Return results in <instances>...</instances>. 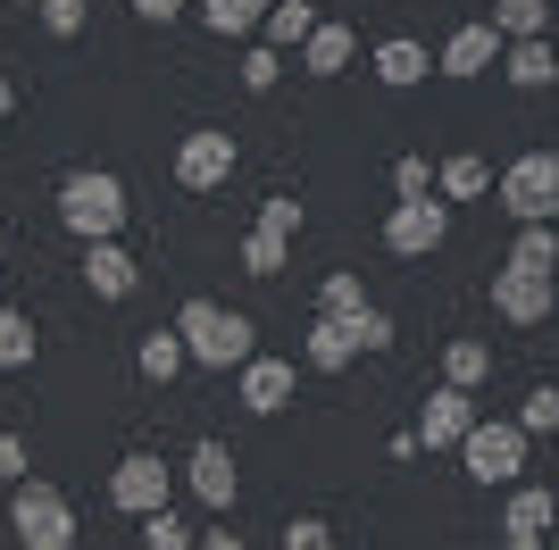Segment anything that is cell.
<instances>
[{
    "mask_svg": "<svg viewBox=\"0 0 559 550\" xmlns=\"http://www.w3.org/2000/svg\"><path fill=\"white\" fill-rule=\"evenodd\" d=\"M318 309H326V318H359V309H376V300H368V284H359L350 267H334L326 284H318Z\"/></svg>",
    "mask_w": 559,
    "mask_h": 550,
    "instance_id": "cell-29",
    "label": "cell"
},
{
    "mask_svg": "<svg viewBox=\"0 0 559 550\" xmlns=\"http://www.w3.org/2000/svg\"><path fill=\"white\" fill-rule=\"evenodd\" d=\"M234 159H242V142H234L226 125H192V134L176 142V183H185V192H226Z\"/></svg>",
    "mask_w": 559,
    "mask_h": 550,
    "instance_id": "cell-7",
    "label": "cell"
},
{
    "mask_svg": "<svg viewBox=\"0 0 559 550\" xmlns=\"http://www.w3.org/2000/svg\"><path fill=\"white\" fill-rule=\"evenodd\" d=\"M259 226H276V234H301V201H293V192H267V201H259Z\"/></svg>",
    "mask_w": 559,
    "mask_h": 550,
    "instance_id": "cell-37",
    "label": "cell"
},
{
    "mask_svg": "<svg viewBox=\"0 0 559 550\" xmlns=\"http://www.w3.org/2000/svg\"><path fill=\"white\" fill-rule=\"evenodd\" d=\"M510 267H526V275H559V226H518Z\"/></svg>",
    "mask_w": 559,
    "mask_h": 550,
    "instance_id": "cell-27",
    "label": "cell"
},
{
    "mask_svg": "<svg viewBox=\"0 0 559 550\" xmlns=\"http://www.w3.org/2000/svg\"><path fill=\"white\" fill-rule=\"evenodd\" d=\"M185 483H192V501H201V509H217V517H226V509L242 501V458H234L226 442H192Z\"/></svg>",
    "mask_w": 559,
    "mask_h": 550,
    "instance_id": "cell-11",
    "label": "cell"
},
{
    "mask_svg": "<svg viewBox=\"0 0 559 550\" xmlns=\"http://www.w3.org/2000/svg\"><path fill=\"white\" fill-rule=\"evenodd\" d=\"M551 517H559V492H543V483L518 476L510 483V509H501V534H551Z\"/></svg>",
    "mask_w": 559,
    "mask_h": 550,
    "instance_id": "cell-18",
    "label": "cell"
},
{
    "mask_svg": "<svg viewBox=\"0 0 559 550\" xmlns=\"http://www.w3.org/2000/svg\"><path fill=\"white\" fill-rule=\"evenodd\" d=\"M301 359L318 367V375H343V367L359 359V334H350V318H326V309H318V325H309V343H301Z\"/></svg>",
    "mask_w": 559,
    "mask_h": 550,
    "instance_id": "cell-15",
    "label": "cell"
},
{
    "mask_svg": "<svg viewBox=\"0 0 559 550\" xmlns=\"http://www.w3.org/2000/svg\"><path fill=\"white\" fill-rule=\"evenodd\" d=\"M443 242H451V201H443V192L384 208V251H393V259H435Z\"/></svg>",
    "mask_w": 559,
    "mask_h": 550,
    "instance_id": "cell-6",
    "label": "cell"
},
{
    "mask_svg": "<svg viewBox=\"0 0 559 550\" xmlns=\"http://www.w3.org/2000/svg\"><path fill=\"white\" fill-rule=\"evenodd\" d=\"M201 25H210L217 43H251L259 25H267V0H201Z\"/></svg>",
    "mask_w": 559,
    "mask_h": 550,
    "instance_id": "cell-21",
    "label": "cell"
},
{
    "mask_svg": "<svg viewBox=\"0 0 559 550\" xmlns=\"http://www.w3.org/2000/svg\"><path fill=\"white\" fill-rule=\"evenodd\" d=\"M9 117H17V84H9V75H0V125H9Z\"/></svg>",
    "mask_w": 559,
    "mask_h": 550,
    "instance_id": "cell-42",
    "label": "cell"
},
{
    "mask_svg": "<svg viewBox=\"0 0 559 550\" xmlns=\"http://www.w3.org/2000/svg\"><path fill=\"white\" fill-rule=\"evenodd\" d=\"M350 50H359V43H350V25L318 17V34L301 43V75H343V68H350Z\"/></svg>",
    "mask_w": 559,
    "mask_h": 550,
    "instance_id": "cell-22",
    "label": "cell"
},
{
    "mask_svg": "<svg viewBox=\"0 0 559 550\" xmlns=\"http://www.w3.org/2000/svg\"><path fill=\"white\" fill-rule=\"evenodd\" d=\"M518 426H526V434H559V384L526 392V400H518Z\"/></svg>",
    "mask_w": 559,
    "mask_h": 550,
    "instance_id": "cell-32",
    "label": "cell"
},
{
    "mask_svg": "<svg viewBox=\"0 0 559 550\" xmlns=\"http://www.w3.org/2000/svg\"><path fill=\"white\" fill-rule=\"evenodd\" d=\"M192 542H201V534H192L176 509H151V517H142V550H192Z\"/></svg>",
    "mask_w": 559,
    "mask_h": 550,
    "instance_id": "cell-30",
    "label": "cell"
},
{
    "mask_svg": "<svg viewBox=\"0 0 559 550\" xmlns=\"http://www.w3.org/2000/svg\"><path fill=\"white\" fill-rule=\"evenodd\" d=\"M426 68H435V50H426L418 34H393V43H376V84L409 92V84H426Z\"/></svg>",
    "mask_w": 559,
    "mask_h": 550,
    "instance_id": "cell-16",
    "label": "cell"
},
{
    "mask_svg": "<svg viewBox=\"0 0 559 550\" xmlns=\"http://www.w3.org/2000/svg\"><path fill=\"white\" fill-rule=\"evenodd\" d=\"M476 392H460V384H443V392H426V417H418V442L426 451H460L467 434H476Z\"/></svg>",
    "mask_w": 559,
    "mask_h": 550,
    "instance_id": "cell-12",
    "label": "cell"
},
{
    "mask_svg": "<svg viewBox=\"0 0 559 550\" xmlns=\"http://www.w3.org/2000/svg\"><path fill=\"white\" fill-rule=\"evenodd\" d=\"M134 367H142V375H151V384H176V375H185V367H192V350H185V334H176V325H167V334H159V325H151V334H142V343H134Z\"/></svg>",
    "mask_w": 559,
    "mask_h": 550,
    "instance_id": "cell-19",
    "label": "cell"
},
{
    "mask_svg": "<svg viewBox=\"0 0 559 550\" xmlns=\"http://www.w3.org/2000/svg\"><path fill=\"white\" fill-rule=\"evenodd\" d=\"M526 442H535V434H526L518 417H476V434L460 442V467L476 483H518V476H526Z\"/></svg>",
    "mask_w": 559,
    "mask_h": 550,
    "instance_id": "cell-5",
    "label": "cell"
},
{
    "mask_svg": "<svg viewBox=\"0 0 559 550\" xmlns=\"http://www.w3.org/2000/svg\"><path fill=\"white\" fill-rule=\"evenodd\" d=\"M492 25H501V43H535L551 34V0H492Z\"/></svg>",
    "mask_w": 559,
    "mask_h": 550,
    "instance_id": "cell-25",
    "label": "cell"
},
{
    "mask_svg": "<svg viewBox=\"0 0 559 550\" xmlns=\"http://www.w3.org/2000/svg\"><path fill=\"white\" fill-rule=\"evenodd\" d=\"M84 284H93V300H134L142 267L126 242H84Z\"/></svg>",
    "mask_w": 559,
    "mask_h": 550,
    "instance_id": "cell-14",
    "label": "cell"
},
{
    "mask_svg": "<svg viewBox=\"0 0 559 550\" xmlns=\"http://www.w3.org/2000/svg\"><path fill=\"white\" fill-rule=\"evenodd\" d=\"M84 17H93V0H43V34H59V43H75Z\"/></svg>",
    "mask_w": 559,
    "mask_h": 550,
    "instance_id": "cell-34",
    "label": "cell"
},
{
    "mask_svg": "<svg viewBox=\"0 0 559 550\" xmlns=\"http://www.w3.org/2000/svg\"><path fill=\"white\" fill-rule=\"evenodd\" d=\"M350 334H359V350H368V359H384V350L401 343V334H393V318H384V309H359V318H350Z\"/></svg>",
    "mask_w": 559,
    "mask_h": 550,
    "instance_id": "cell-35",
    "label": "cell"
},
{
    "mask_svg": "<svg viewBox=\"0 0 559 550\" xmlns=\"http://www.w3.org/2000/svg\"><path fill=\"white\" fill-rule=\"evenodd\" d=\"M0 242H9V234H0Z\"/></svg>",
    "mask_w": 559,
    "mask_h": 550,
    "instance_id": "cell-43",
    "label": "cell"
},
{
    "mask_svg": "<svg viewBox=\"0 0 559 550\" xmlns=\"http://www.w3.org/2000/svg\"><path fill=\"white\" fill-rule=\"evenodd\" d=\"M234 384H242V409H251V417L293 409V359H267V350H251V359L234 367Z\"/></svg>",
    "mask_w": 559,
    "mask_h": 550,
    "instance_id": "cell-13",
    "label": "cell"
},
{
    "mask_svg": "<svg viewBox=\"0 0 559 550\" xmlns=\"http://www.w3.org/2000/svg\"><path fill=\"white\" fill-rule=\"evenodd\" d=\"M443 384H460V392H485V384H492V343L460 334V343L443 350Z\"/></svg>",
    "mask_w": 559,
    "mask_h": 550,
    "instance_id": "cell-24",
    "label": "cell"
},
{
    "mask_svg": "<svg viewBox=\"0 0 559 550\" xmlns=\"http://www.w3.org/2000/svg\"><path fill=\"white\" fill-rule=\"evenodd\" d=\"M276 75H284V50L276 43H251V50H242V92H276Z\"/></svg>",
    "mask_w": 559,
    "mask_h": 550,
    "instance_id": "cell-33",
    "label": "cell"
},
{
    "mask_svg": "<svg viewBox=\"0 0 559 550\" xmlns=\"http://www.w3.org/2000/svg\"><path fill=\"white\" fill-rule=\"evenodd\" d=\"M34 350H43L34 318H25V309H0V375H17V367H34Z\"/></svg>",
    "mask_w": 559,
    "mask_h": 550,
    "instance_id": "cell-26",
    "label": "cell"
},
{
    "mask_svg": "<svg viewBox=\"0 0 559 550\" xmlns=\"http://www.w3.org/2000/svg\"><path fill=\"white\" fill-rule=\"evenodd\" d=\"M192 550H242V534H226V526H210V534H201V542H192Z\"/></svg>",
    "mask_w": 559,
    "mask_h": 550,
    "instance_id": "cell-40",
    "label": "cell"
},
{
    "mask_svg": "<svg viewBox=\"0 0 559 550\" xmlns=\"http://www.w3.org/2000/svg\"><path fill=\"white\" fill-rule=\"evenodd\" d=\"M492 550H543V534H501Z\"/></svg>",
    "mask_w": 559,
    "mask_h": 550,
    "instance_id": "cell-41",
    "label": "cell"
},
{
    "mask_svg": "<svg viewBox=\"0 0 559 550\" xmlns=\"http://www.w3.org/2000/svg\"><path fill=\"white\" fill-rule=\"evenodd\" d=\"M492 201L510 208L518 226H559V151H518L492 176Z\"/></svg>",
    "mask_w": 559,
    "mask_h": 550,
    "instance_id": "cell-3",
    "label": "cell"
},
{
    "mask_svg": "<svg viewBox=\"0 0 559 550\" xmlns=\"http://www.w3.org/2000/svg\"><path fill=\"white\" fill-rule=\"evenodd\" d=\"M551 292H559V275H526V267H492V318L501 325H543L551 318Z\"/></svg>",
    "mask_w": 559,
    "mask_h": 550,
    "instance_id": "cell-10",
    "label": "cell"
},
{
    "mask_svg": "<svg viewBox=\"0 0 559 550\" xmlns=\"http://www.w3.org/2000/svg\"><path fill=\"white\" fill-rule=\"evenodd\" d=\"M501 75H510L518 92L559 84V50H551V34H535V43H510V50H501Z\"/></svg>",
    "mask_w": 559,
    "mask_h": 550,
    "instance_id": "cell-17",
    "label": "cell"
},
{
    "mask_svg": "<svg viewBox=\"0 0 559 550\" xmlns=\"http://www.w3.org/2000/svg\"><path fill=\"white\" fill-rule=\"evenodd\" d=\"M185 9H192V0H134V17H142V25H176Z\"/></svg>",
    "mask_w": 559,
    "mask_h": 550,
    "instance_id": "cell-38",
    "label": "cell"
},
{
    "mask_svg": "<svg viewBox=\"0 0 559 550\" xmlns=\"http://www.w3.org/2000/svg\"><path fill=\"white\" fill-rule=\"evenodd\" d=\"M309 34H318V9H309V0H267V25H259V43H276V50H293V59H301Z\"/></svg>",
    "mask_w": 559,
    "mask_h": 550,
    "instance_id": "cell-20",
    "label": "cell"
},
{
    "mask_svg": "<svg viewBox=\"0 0 559 550\" xmlns=\"http://www.w3.org/2000/svg\"><path fill=\"white\" fill-rule=\"evenodd\" d=\"M284 259H293V234H276V226L242 234V275H284Z\"/></svg>",
    "mask_w": 559,
    "mask_h": 550,
    "instance_id": "cell-28",
    "label": "cell"
},
{
    "mask_svg": "<svg viewBox=\"0 0 559 550\" xmlns=\"http://www.w3.org/2000/svg\"><path fill=\"white\" fill-rule=\"evenodd\" d=\"M435 192V167H426V151H401L393 159V201H426Z\"/></svg>",
    "mask_w": 559,
    "mask_h": 550,
    "instance_id": "cell-31",
    "label": "cell"
},
{
    "mask_svg": "<svg viewBox=\"0 0 559 550\" xmlns=\"http://www.w3.org/2000/svg\"><path fill=\"white\" fill-rule=\"evenodd\" d=\"M9 534H17V550H75V509H68V492L25 476L17 492H9Z\"/></svg>",
    "mask_w": 559,
    "mask_h": 550,
    "instance_id": "cell-4",
    "label": "cell"
},
{
    "mask_svg": "<svg viewBox=\"0 0 559 550\" xmlns=\"http://www.w3.org/2000/svg\"><path fill=\"white\" fill-rule=\"evenodd\" d=\"M176 334H185L192 367H210V375H226V367H242L259 350V325L242 318V309H226V300H185V309H176Z\"/></svg>",
    "mask_w": 559,
    "mask_h": 550,
    "instance_id": "cell-1",
    "label": "cell"
},
{
    "mask_svg": "<svg viewBox=\"0 0 559 550\" xmlns=\"http://www.w3.org/2000/svg\"><path fill=\"white\" fill-rule=\"evenodd\" d=\"M276 550H334V526L326 517H293V526L276 534Z\"/></svg>",
    "mask_w": 559,
    "mask_h": 550,
    "instance_id": "cell-36",
    "label": "cell"
},
{
    "mask_svg": "<svg viewBox=\"0 0 559 550\" xmlns=\"http://www.w3.org/2000/svg\"><path fill=\"white\" fill-rule=\"evenodd\" d=\"M501 50H510V43H501V25H492V17H467L460 34L435 50V75H451V84H476V75L501 68Z\"/></svg>",
    "mask_w": 559,
    "mask_h": 550,
    "instance_id": "cell-9",
    "label": "cell"
},
{
    "mask_svg": "<svg viewBox=\"0 0 559 550\" xmlns=\"http://www.w3.org/2000/svg\"><path fill=\"white\" fill-rule=\"evenodd\" d=\"M167 492H176V467H167L159 451H126L109 467V501L126 509V517H151V509H167Z\"/></svg>",
    "mask_w": 559,
    "mask_h": 550,
    "instance_id": "cell-8",
    "label": "cell"
},
{
    "mask_svg": "<svg viewBox=\"0 0 559 550\" xmlns=\"http://www.w3.org/2000/svg\"><path fill=\"white\" fill-rule=\"evenodd\" d=\"M0 483H25V442L0 434Z\"/></svg>",
    "mask_w": 559,
    "mask_h": 550,
    "instance_id": "cell-39",
    "label": "cell"
},
{
    "mask_svg": "<svg viewBox=\"0 0 559 550\" xmlns=\"http://www.w3.org/2000/svg\"><path fill=\"white\" fill-rule=\"evenodd\" d=\"M59 226H68L75 242H117V234H126V183H117L109 167H75V176L59 183Z\"/></svg>",
    "mask_w": 559,
    "mask_h": 550,
    "instance_id": "cell-2",
    "label": "cell"
},
{
    "mask_svg": "<svg viewBox=\"0 0 559 550\" xmlns=\"http://www.w3.org/2000/svg\"><path fill=\"white\" fill-rule=\"evenodd\" d=\"M435 192H443V201H485V192H492V167L476 159V151H451V159L435 167Z\"/></svg>",
    "mask_w": 559,
    "mask_h": 550,
    "instance_id": "cell-23",
    "label": "cell"
}]
</instances>
